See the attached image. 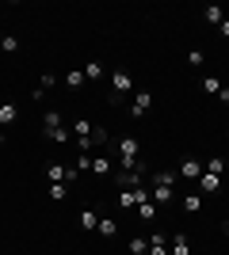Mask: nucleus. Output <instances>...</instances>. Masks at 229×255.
<instances>
[{
  "label": "nucleus",
  "instance_id": "obj_1",
  "mask_svg": "<svg viewBox=\"0 0 229 255\" xmlns=\"http://www.w3.org/2000/svg\"><path fill=\"white\" fill-rule=\"evenodd\" d=\"M115 152H119L122 171H145V160H142V141H138V137H122L119 145H115Z\"/></svg>",
  "mask_w": 229,
  "mask_h": 255
},
{
  "label": "nucleus",
  "instance_id": "obj_2",
  "mask_svg": "<svg viewBox=\"0 0 229 255\" xmlns=\"http://www.w3.org/2000/svg\"><path fill=\"white\" fill-rule=\"evenodd\" d=\"M134 96V73L126 69H115L111 73V103H122V99Z\"/></svg>",
  "mask_w": 229,
  "mask_h": 255
},
{
  "label": "nucleus",
  "instance_id": "obj_3",
  "mask_svg": "<svg viewBox=\"0 0 229 255\" xmlns=\"http://www.w3.org/2000/svg\"><path fill=\"white\" fill-rule=\"evenodd\" d=\"M42 129H46V137H50V141H69V137H73V129L61 122V115H57V111H46Z\"/></svg>",
  "mask_w": 229,
  "mask_h": 255
},
{
  "label": "nucleus",
  "instance_id": "obj_4",
  "mask_svg": "<svg viewBox=\"0 0 229 255\" xmlns=\"http://www.w3.org/2000/svg\"><path fill=\"white\" fill-rule=\"evenodd\" d=\"M92 122H88V118H76L73 122V137H76V149L80 152H92V145H96V141H92Z\"/></svg>",
  "mask_w": 229,
  "mask_h": 255
},
{
  "label": "nucleus",
  "instance_id": "obj_5",
  "mask_svg": "<svg viewBox=\"0 0 229 255\" xmlns=\"http://www.w3.org/2000/svg\"><path fill=\"white\" fill-rule=\"evenodd\" d=\"M46 179H50V183H69V187H73V183L80 179V171L65 168V164H46Z\"/></svg>",
  "mask_w": 229,
  "mask_h": 255
},
{
  "label": "nucleus",
  "instance_id": "obj_6",
  "mask_svg": "<svg viewBox=\"0 0 229 255\" xmlns=\"http://www.w3.org/2000/svg\"><path fill=\"white\" fill-rule=\"evenodd\" d=\"M145 198H149V187H134V191H122V194H119V210H122V213H130V210H138Z\"/></svg>",
  "mask_w": 229,
  "mask_h": 255
},
{
  "label": "nucleus",
  "instance_id": "obj_7",
  "mask_svg": "<svg viewBox=\"0 0 229 255\" xmlns=\"http://www.w3.org/2000/svg\"><path fill=\"white\" fill-rule=\"evenodd\" d=\"M149 107H153V92H149V88L134 92V96H130V118H145Z\"/></svg>",
  "mask_w": 229,
  "mask_h": 255
},
{
  "label": "nucleus",
  "instance_id": "obj_8",
  "mask_svg": "<svg viewBox=\"0 0 229 255\" xmlns=\"http://www.w3.org/2000/svg\"><path fill=\"white\" fill-rule=\"evenodd\" d=\"M149 198L164 210V206L176 202V187H168V183H149Z\"/></svg>",
  "mask_w": 229,
  "mask_h": 255
},
{
  "label": "nucleus",
  "instance_id": "obj_9",
  "mask_svg": "<svg viewBox=\"0 0 229 255\" xmlns=\"http://www.w3.org/2000/svg\"><path fill=\"white\" fill-rule=\"evenodd\" d=\"M176 175H180V179H187V183H195L199 175H203V160L184 156V160H180V168H176Z\"/></svg>",
  "mask_w": 229,
  "mask_h": 255
},
{
  "label": "nucleus",
  "instance_id": "obj_10",
  "mask_svg": "<svg viewBox=\"0 0 229 255\" xmlns=\"http://www.w3.org/2000/svg\"><path fill=\"white\" fill-rule=\"evenodd\" d=\"M92 175H99V179H107V175H115V160H111V152H99V156H92Z\"/></svg>",
  "mask_w": 229,
  "mask_h": 255
},
{
  "label": "nucleus",
  "instance_id": "obj_11",
  "mask_svg": "<svg viewBox=\"0 0 229 255\" xmlns=\"http://www.w3.org/2000/svg\"><path fill=\"white\" fill-rule=\"evenodd\" d=\"M168 255H191V240H187V233H172V236H168Z\"/></svg>",
  "mask_w": 229,
  "mask_h": 255
},
{
  "label": "nucleus",
  "instance_id": "obj_12",
  "mask_svg": "<svg viewBox=\"0 0 229 255\" xmlns=\"http://www.w3.org/2000/svg\"><path fill=\"white\" fill-rule=\"evenodd\" d=\"M195 183H199V194H218L222 191V175H210V171H203Z\"/></svg>",
  "mask_w": 229,
  "mask_h": 255
},
{
  "label": "nucleus",
  "instance_id": "obj_13",
  "mask_svg": "<svg viewBox=\"0 0 229 255\" xmlns=\"http://www.w3.org/2000/svg\"><path fill=\"white\" fill-rule=\"evenodd\" d=\"M138 217H142L145 225H157V217H161V206L153 202V198H145V202L138 206Z\"/></svg>",
  "mask_w": 229,
  "mask_h": 255
},
{
  "label": "nucleus",
  "instance_id": "obj_14",
  "mask_svg": "<svg viewBox=\"0 0 229 255\" xmlns=\"http://www.w3.org/2000/svg\"><path fill=\"white\" fill-rule=\"evenodd\" d=\"M115 183H119L122 191H134V187H145V183H142V171H119V175H115Z\"/></svg>",
  "mask_w": 229,
  "mask_h": 255
},
{
  "label": "nucleus",
  "instance_id": "obj_15",
  "mask_svg": "<svg viewBox=\"0 0 229 255\" xmlns=\"http://www.w3.org/2000/svg\"><path fill=\"white\" fill-rule=\"evenodd\" d=\"M15 118H19V107L15 103H0V129L15 126Z\"/></svg>",
  "mask_w": 229,
  "mask_h": 255
},
{
  "label": "nucleus",
  "instance_id": "obj_16",
  "mask_svg": "<svg viewBox=\"0 0 229 255\" xmlns=\"http://www.w3.org/2000/svg\"><path fill=\"white\" fill-rule=\"evenodd\" d=\"M76 221H80V229H84V233H96V225H99V213L92 210V206H84V210H80V217H76Z\"/></svg>",
  "mask_w": 229,
  "mask_h": 255
},
{
  "label": "nucleus",
  "instance_id": "obj_17",
  "mask_svg": "<svg viewBox=\"0 0 229 255\" xmlns=\"http://www.w3.org/2000/svg\"><path fill=\"white\" fill-rule=\"evenodd\" d=\"M96 233H99V240H115V233H119V225H115V217H99Z\"/></svg>",
  "mask_w": 229,
  "mask_h": 255
},
{
  "label": "nucleus",
  "instance_id": "obj_18",
  "mask_svg": "<svg viewBox=\"0 0 229 255\" xmlns=\"http://www.w3.org/2000/svg\"><path fill=\"white\" fill-rule=\"evenodd\" d=\"M149 255H168V233H153L149 236Z\"/></svg>",
  "mask_w": 229,
  "mask_h": 255
},
{
  "label": "nucleus",
  "instance_id": "obj_19",
  "mask_svg": "<svg viewBox=\"0 0 229 255\" xmlns=\"http://www.w3.org/2000/svg\"><path fill=\"white\" fill-rule=\"evenodd\" d=\"M203 19H207L210 27H222V19H226V8H218V4H207V8H203Z\"/></svg>",
  "mask_w": 229,
  "mask_h": 255
},
{
  "label": "nucleus",
  "instance_id": "obj_20",
  "mask_svg": "<svg viewBox=\"0 0 229 255\" xmlns=\"http://www.w3.org/2000/svg\"><path fill=\"white\" fill-rule=\"evenodd\" d=\"M180 206H184V213H199V210H203V194H199V191L184 194V198H180Z\"/></svg>",
  "mask_w": 229,
  "mask_h": 255
},
{
  "label": "nucleus",
  "instance_id": "obj_21",
  "mask_svg": "<svg viewBox=\"0 0 229 255\" xmlns=\"http://www.w3.org/2000/svg\"><path fill=\"white\" fill-rule=\"evenodd\" d=\"M199 88H203L207 96H218V92H222V88H226V84H222L218 76H203V80H199Z\"/></svg>",
  "mask_w": 229,
  "mask_h": 255
},
{
  "label": "nucleus",
  "instance_id": "obj_22",
  "mask_svg": "<svg viewBox=\"0 0 229 255\" xmlns=\"http://www.w3.org/2000/svg\"><path fill=\"white\" fill-rule=\"evenodd\" d=\"M203 171H210V175H226L229 164H226L222 156H214V160H207V164H203Z\"/></svg>",
  "mask_w": 229,
  "mask_h": 255
},
{
  "label": "nucleus",
  "instance_id": "obj_23",
  "mask_svg": "<svg viewBox=\"0 0 229 255\" xmlns=\"http://www.w3.org/2000/svg\"><path fill=\"white\" fill-rule=\"evenodd\" d=\"M176 179H180V175L168 171V168H161V171H153V175H149V183H168V187H176Z\"/></svg>",
  "mask_w": 229,
  "mask_h": 255
},
{
  "label": "nucleus",
  "instance_id": "obj_24",
  "mask_svg": "<svg viewBox=\"0 0 229 255\" xmlns=\"http://www.w3.org/2000/svg\"><path fill=\"white\" fill-rule=\"evenodd\" d=\"M130 255H149V240H145V236H130Z\"/></svg>",
  "mask_w": 229,
  "mask_h": 255
},
{
  "label": "nucleus",
  "instance_id": "obj_25",
  "mask_svg": "<svg viewBox=\"0 0 229 255\" xmlns=\"http://www.w3.org/2000/svg\"><path fill=\"white\" fill-rule=\"evenodd\" d=\"M65 88L69 92H80V88H84V69H80V73H65Z\"/></svg>",
  "mask_w": 229,
  "mask_h": 255
},
{
  "label": "nucleus",
  "instance_id": "obj_26",
  "mask_svg": "<svg viewBox=\"0 0 229 255\" xmlns=\"http://www.w3.org/2000/svg\"><path fill=\"white\" fill-rule=\"evenodd\" d=\"M50 198H54V202H65L69 198V183H50Z\"/></svg>",
  "mask_w": 229,
  "mask_h": 255
},
{
  "label": "nucleus",
  "instance_id": "obj_27",
  "mask_svg": "<svg viewBox=\"0 0 229 255\" xmlns=\"http://www.w3.org/2000/svg\"><path fill=\"white\" fill-rule=\"evenodd\" d=\"M103 76V61H88L84 65V80H99Z\"/></svg>",
  "mask_w": 229,
  "mask_h": 255
},
{
  "label": "nucleus",
  "instance_id": "obj_28",
  "mask_svg": "<svg viewBox=\"0 0 229 255\" xmlns=\"http://www.w3.org/2000/svg\"><path fill=\"white\" fill-rule=\"evenodd\" d=\"M187 65H191V69H203V65H207V53L203 50H187Z\"/></svg>",
  "mask_w": 229,
  "mask_h": 255
},
{
  "label": "nucleus",
  "instance_id": "obj_29",
  "mask_svg": "<svg viewBox=\"0 0 229 255\" xmlns=\"http://www.w3.org/2000/svg\"><path fill=\"white\" fill-rule=\"evenodd\" d=\"M0 50H4V53H15V50H19V38H15V34H4V38H0Z\"/></svg>",
  "mask_w": 229,
  "mask_h": 255
},
{
  "label": "nucleus",
  "instance_id": "obj_30",
  "mask_svg": "<svg viewBox=\"0 0 229 255\" xmlns=\"http://www.w3.org/2000/svg\"><path fill=\"white\" fill-rule=\"evenodd\" d=\"M92 141H96V145H103V149H107V145H111V133H107V129H103V126H96V129H92Z\"/></svg>",
  "mask_w": 229,
  "mask_h": 255
},
{
  "label": "nucleus",
  "instance_id": "obj_31",
  "mask_svg": "<svg viewBox=\"0 0 229 255\" xmlns=\"http://www.w3.org/2000/svg\"><path fill=\"white\" fill-rule=\"evenodd\" d=\"M218 34H222V38H229V15H226V19H222V27H218Z\"/></svg>",
  "mask_w": 229,
  "mask_h": 255
},
{
  "label": "nucleus",
  "instance_id": "obj_32",
  "mask_svg": "<svg viewBox=\"0 0 229 255\" xmlns=\"http://www.w3.org/2000/svg\"><path fill=\"white\" fill-rule=\"evenodd\" d=\"M218 103H229V88H222V92H218Z\"/></svg>",
  "mask_w": 229,
  "mask_h": 255
},
{
  "label": "nucleus",
  "instance_id": "obj_33",
  "mask_svg": "<svg viewBox=\"0 0 229 255\" xmlns=\"http://www.w3.org/2000/svg\"><path fill=\"white\" fill-rule=\"evenodd\" d=\"M222 233H226V236H229V221H226V225H222Z\"/></svg>",
  "mask_w": 229,
  "mask_h": 255
},
{
  "label": "nucleus",
  "instance_id": "obj_34",
  "mask_svg": "<svg viewBox=\"0 0 229 255\" xmlns=\"http://www.w3.org/2000/svg\"><path fill=\"white\" fill-rule=\"evenodd\" d=\"M0 145H4V133H0Z\"/></svg>",
  "mask_w": 229,
  "mask_h": 255
},
{
  "label": "nucleus",
  "instance_id": "obj_35",
  "mask_svg": "<svg viewBox=\"0 0 229 255\" xmlns=\"http://www.w3.org/2000/svg\"><path fill=\"white\" fill-rule=\"evenodd\" d=\"M0 38H4V31H0Z\"/></svg>",
  "mask_w": 229,
  "mask_h": 255
},
{
  "label": "nucleus",
  "instance_id": "obj_36",
  "mask_svg": "<svg viewBox=\"0 0 229 255\" xmlns=\"http://www.w3.org/2000/svg\"><path fill=\"white\" fill-rule=\"evenodd\" d=\"M226 141H229V133H226Z\"/></svg>",
  "mask_w": 229,
  "mask_h": 255
},
{
  "label": "nucleus",
  "instance_id": "obj_37",
  "mask_svg": "<svg viewBox=\"0 0 229 255\" xmlns=\"http://www.w3.org/2000/svg\"><path fill=\"white\" fill-rule=\"evenodd\" d=\"M226 50H229V46H226Z\"/></svg>",
  "mask_w": 229,
  "mask_h": 255
}]
</instances>
